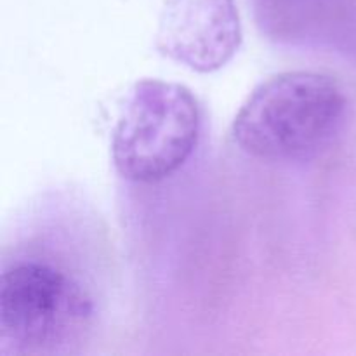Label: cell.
I'll return each mask as SVG.
<instances>
[{"mask_svg":"<svg viewBox=\"0 0 356 356\" xmlns=\"http://www.w3.org/2000/svg\"><path fill=\"white\" fill-rule=\"evenodd\" d=\"M200 125V106L188 87L159 79L138 80L111 132L115 169L132 183L167 179L195 152Z\"/></svg>","mask_w":356,"mask_h":356,"instance_id":"obj_2","label":"cell"},{"mask_svg":"<svg viewBox=\"0 0 356 356\" xmlns=\"http://www.w3.org/2000/svg\"><path fill=\"white\" fill-rule=\"evenodd\" d=\"M92 299L66 271L19 261L0 278V339L28 351L54 348L80 336L92 316Z\"/></svg>","mask_w":356,"mask_h":356,"instance_id":"obj_3","label":"cell"},{"mask_svg":"<svg viewBox=\"0 0 356 356\" xmlns=\"http://www.w3.org/2000/svg\"><path fill=\"white\" fill-rule=\"evenodd\" d=\"M343 89L315 72H284L261 82L233 120L232 134L247 155L301 162L339 134L346 115Z\"/></svg>","mask_w":356,"mask_h":356,"instance_id":"obj_1","label":"cell"},{"mask_svg":"<svg viewBox=\"0 0 356 356\" xmlns=\"http://www.w3.org/2000/svg\"><path fill=\"white\" fill-rule=\"evenodd\" d=\"M235 0H163L155 47L170 61L198 73L228 65L242 45Z\"/></svg>","mask_w":356,"mask_h":356,"instance_id":"obj_4","label":"cell"}]
</instances>
